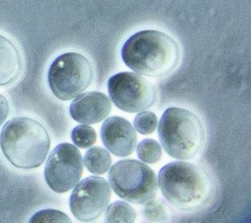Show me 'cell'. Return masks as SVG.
Listing matches in <instances>:
<instances>
[{
    "label": "cell",
    "instance_id": "cell-1",
    "mask_svg": "<svg viewBox=\"0 0 251 223\" xmlns=\"http://www.w3.org/2000/svg\"><path fill=\"white\" fill-rule=\"evenodd\" d=\"M180 47L168 33L143 29L130 35L123 44L121 57L133 72L154 79L173 74L180 62Z\"/></svg>",
    "mask_w": 251,
    "mask_h": 223
},
{
    "label": "cell",
    "instance_id": "cell-2",
    "mask_svg": "<svg viewBox=\"0 0 251 223\" xmlns=\"http://www.w3.org/2000/svg\"><path fill=\"white\" fill-rule=\"evenodd\" d=\"M158 181L164 197L182 211L205 208L216 192L213 179L204 169L181 160L163 166Z\"/></svg>",
    "mask_w": 251,
    "mask_h": 223
},
{
    "label": "cell",
    "instance_id": "cell-3",
    "mask_svg": "<svg viewBox=\"0 0 251 223\" xmlns=\"http://www.w3.org/2000/svg\"><path fill=\"white\" fill-rule=\"evenodd\" d=\"M50 144L46 128L30 117L12 118L0 132V149L8 162L18 169L39 167L46 159Z\"/></svg>",
    "mask_w": 251,
    "mask_h": 223
},
{
    "label": "cell",
    "instance_id": "cell-4",
    "mask_svg": "<svg viewBox=\"0 0 251 223\" xmlns=\"http://www.w3.org/2000/svg\"><path fill=\"white\" fill-rule=\"evenodd\" d=\"M158 135L166 152L178 160L198 155L206 140L205 127L199 117L181 107H169L164 111Z\"/></svg>",
    "mask_w": 251,
    "mask_h": 223
},
{
    "label": "cell",
    "instance_id": "cell-5",
    "mask_svg": "<svg viewBox=\"0 0 251 223\" xmlns=\"http://www.w3.org/2000/svg\"><path fill=\"white\" fill-rule=\"evenodd\" d=\"M94 68L91 61L78 52H65L51 63L47 82L52 93L67 101L83 92L92 83Z\"/></svg>",
    "mask_w": 251,
    "mask_h": 223
},
{
    "label": "cell",
    "instance_id": "cell-6",
    "mask_svg": "<svg viewBox=\"0 0 251 223\" xmlns=\"http://www.w3.org/2000/svg\"><path fill=\"white\" fill-rule=\"evenodd\" d=\"M108 178L115 194L135 204H146L158 193V181L154 171L135 159L116 162L110 169Z\"/></svg>",
    "mask_w": 251,
    "mask_h": 223
},
{
    "label": "cell",
    "instance_id": "cell-7",
    "mask_svg": "<svg viewBox=\"0 0 251 223\" xmlns=\"http://www.w3.org/2000/svg\"><path fill=\"white\" fill-rule=\"evenodd\" d=\"M107 88L113 103L122 111H144L157 100L155 85L134 72H121L109 78Z\"/></svg>",
    "mask_w": 251,
    "mask_h": 223
},
{
    "label": "cell",
    "instance_id": "cell-8",
    "mask_svg": "<svg viewBox=\"0 0 251 223\" xmlns=\"http://www.w3.org/2000/svg\"><path fill=\"white\" fill-rule=\"evenodd\" d=\"M82 163L81 153L76 146L69 142L56 145L49 154L44 168L47 186L58 194L74 189L82 175Z\"/></svg>",
    "mask_w": 251,
    "mask_h": 223
},
{
    "label": "cell",
    "instance_id": "cell-9",
    "mask_svg": "<svg viewBox=\"0 0 251 223\" xmlns=\"http://www.w3.org/2000/svg\"><path fill=\"white\" fill-rule=\"evenodd\" d=\"M111 199L109 183L101 177L89 176L75 186L70 196V209L81 222L99 218L106 210Z\"/></svg>",
    "mask_w": 251,
    "mask_h": 223
},
{
    "label": "cell",
    "instance_id": "cell-10",
    "mask_svg": "<svg viewBox=\"0 0 251 223\" xmlns=\"http://www.w3.org/2000/svg\"><path fill=\"white\" fill-rule=\"evenodd\" d=\"M100 137L105 147L119 157L130 155L136 147L137 135L133 126L119 116L110 117L103 122Z\"/></svg>",
    "mask_w": 251,
    "mask_h": 223
},
{
    "label": "cell",
    "instance_id": "cell-11",
    "mask_svg": "<svg viewBox=\"0 0 251 223\" xmlns=\"http://www.w3.org/2000/svg\"><path fill=\"white\" fill-rule=\"evenodd\" d=\"M111 109V101L106 94L100 91H87L75 97L70 105V114L80 124H96L106 119Z\"/></svg>",
    "mask_w": 251,
    "mask_h": 223
},
{
    "label": "cell",
    "instance_id": "cell-12",
    "mask_svg": "<svg viewBox=\"0 0 251 223\" xmlns=\"http://www.w3.org/2000/svg\"><path fill=\"white\" fill-rule=\"evenodd\" d=\"M24 72V59L18 46L0 34V86L15 83Z\"/></svg>",
    "mask_w": 251,
    "mask_h": 223
},
{
    "label": "cell",
    "instance_id": "cell-13",
    "mask_svg": "<svg viewBox=\"0 0 251 223\" xmlns=\"http://www.w3.org/2000/svg\"><path fill=\"white\" fill-rule=\"evenodd\" d=\"M83 163L90 173L94 175H102L109 170L112 158L105 148L94 146L85 152Z\"/></svg>",
    "mask_w": 251,
    "mask_h": 223
},
{
    "label": "cell",
    "instance_id": "cell-14",
    "mask_svg": "<svg viewBox=\"0 0 251 223\" xmlns=\"http://www.w3.org/2000/svg\"><path fill=\"white\" fill-rule=\"evenodd\" d=\"M136 218L134 208L121 200L113 202L105 213V221L109 223H131Z\"/></svg>",
    "mask_w": 251,
    "mask_h": 223
},
{
    "label": "cell",
    "instance_id": "cell-15",
    "mask_svg": "<svg viewBox=\"0 0 251 223\" xmlns=\"http://www.w3.org/2000/svg\"><path fill=\"white\" fill-rule=\"evenodd\" d=\"M136 153L141 161L154 164L162 157V147L157 140L153 139H144L138 143Z\"/></svg>",
    "mask_w": 251,
    "mask_h": 223
},
{
    "label": "cell",
    "instance_id": "cell-16",
    "mask_svg": "<svg viewBox=\"0 0 251 223\" xmlns=\"http://www.w3.org/2000/svg\"><path fill=\"white\" fill-rule=\"evenodd\" d=\"M71 137L74 143L80 148L89 147L96 141V133L94 129L88 125H78L75 127Z\"/></svg>",
    "mask_w": 251,
    "mask_h": 223
},
{
    "label": "cell",
    "instance_id": "cell-17",
    "mask_svg": "<svg viewBox=\"0 0 251 223\" xmlns=\"http://www.w3.org/2000/svg\"><path fill=\"white\" fill-rule=\"evenodd\" d=\"M134 127L141 135H149L155 132L158 119L155 113L151 111H140L134 118Z\"/></svg>",
    "mask_w": 251,
    "mask_h": 223
},
{
    "label": "cell",
    "instance_id": "cell-18",
    "mask_svg": "<svg viewBox=\"0 0 251 223\" xmlns=\"http://www.w3.org/2000/svg\"><path fill=\"white\" fill-rule=\"evenodd\" d=\"M30 223H47V222H72L69 216L57 209H41L35 212L29 219Z\"/></svg>",
    "mask_w": 251,
    "mask_h": 223
},
{
    "label": "cell",
    "instance_id": "cell-19",
    "mask_svg": "<svg viewBox=\"0 0 251 223\" xmlns=\"http://www.w3.org/2000/svg\"><path fill=\"white\" fill-rule=\"evenodd\" d=\"M143 214L148 221L153 222H163L166 221L168 218L166 207L160 201L151 200L147 202L143 209Z\"/></svg>",
    "mask_w": 251,
    "mask_h": 223
},
{
    "label": "cell",
    "instance_id": "cell-20",
    "mask_svg": "<svg viewBox=\"0 0 251 223\" xmlns=\"http://www.w3.org/2000/svg\"><path fill=\"white\" fill-rule=\"evenodd\" d=\"M10 112V104L8 99L0 93V127L6 121Z\"/></svg>",
    "mask_w": 251,
    "mask_h": 223
}]
</instances>
